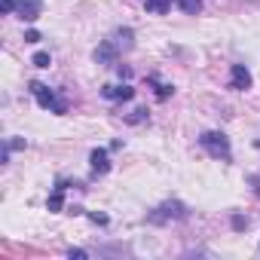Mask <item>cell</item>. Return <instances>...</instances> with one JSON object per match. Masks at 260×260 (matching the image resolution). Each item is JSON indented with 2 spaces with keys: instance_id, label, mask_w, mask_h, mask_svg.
<instances>
[{
  "instance_id": "6",
  "label": "cell",
  "mask_w": 260,
  "mask_h": 260,
  "mask_svg": "<svg viewBox=\"0 0 260 260\" xmlns=\"http://www.w3.org/2000/svg\"><path fill=\"white\" fill-rule=\"evenodd\" d=\"M230 86L239 89V92L251 89V71H248L245 64H233V71H230Z\"/></svg>"
},
{
  "instance_id": "5",
  "label": "cell",
  "mask_w": 260,
  "mask_h": 260,
  "mask_svg": "<svg viewBox=\"0 0 260 260\" xmlns=\"http://www.w3.org/2000/svg\"><path fill=\"white\" fill-rule=\"evenodd\" d=\"M119 46H116V40H104V43H98V49H95V61L98 64H116V58H119Z\"/></svg>"
},
{
  "instance_id": "22",
  "label": "cell",
  "mask_w": 260,
  "mask_h": 260,
  "mask_svg": "<svg viewBox=\"0 0 260 260\" xmlns=\"http://www.w3.org/2000/svg\"><path fill=\"white\" fill-rule=\"evenodd\" d=\"M4 13H16V0H4Z\"/></svg>"
},
{
  "instance_id": "4",
  "label": "cell",
  "mask_w": 260,
  "mask_h": 260,
  "mask_svg": "<svg viewBox=\"0 0 260 260\" xmlns=\"http://www.w3.org/2000/svg\"><path fill=\"white\" fill-rule=\"evenodd\" d=\"M43 13V0H16V16L25 22H37Z\"/></svg>"
},
{
  "instance_id": "10",
  "label": "cell",
  "mask_w": 260,
  "mask_h": 260,
  "mask_svg": "<svg viewBox=\"0 0 260 260\" xmlns=\"http://www.w3.org/2000/svg\"><path fill=\"white\" fill-rule=\"evenodd\" d=\"M0 251H4V254H19V257H37V254H40V251H34V248L13 245V242H0Z\"/></svg>"
},
{
  "instance_id": "20",
  "label": "cell",
  "mask_w": 260,
  "mask_h": 260,
  "mask_svg": "<svg viewBox=\"0 0 260 260\" xmlns=\"http://www.w3.org/2000/svg\"><path fill=\"white\" fill-rule=\"evenodd\" d=\"M7 147H10V150H22L25 141H22V138H13V141H7Z\"/></svg>"
},
{
  "instance_id": "21",
  "label": "cell",
  "mask_w": 260,
  "mask_h": 260,
  "mask_svg": "<svg viewBox=\"0 0 260 260\" xmlns=\"http://www.w3.org/2000/svg\"><path fill=\"white\" fill-rule=\"evenodd\" d=\"M116 71H119V77H122V80H128V77H132V68H125V64H119Z\"/></svg>"
},
{
  "instance_id": "12",
  "label": "cell",
  "mask_w": 260,
  "mask_h": 260,
  "mask_svg": "<svg viewBox=\"0 0 260 260\" xmlns=\"http://www.w3.org/2000/svg\"><path fill=\"white\" fill-rule=\"evenodd\" d=\"M132 37H135V31H132V28H119V31L113 34V40H116V46H119V49H132Z\"/></svg>"
},
{
  "instance_id": "24",
  "label": "cell",
  "mask_w": 260,
  "mask_h": 260,
  "mask_svg": "<svg viewBox=\"0 0 260 260\" xmlns=\"http://www.w3.org/2000/svg\"><path fill=\"white\" fill-rule=\"evenodd\" d=\"M251 184H254V193L260 196V175H251Z\"/></svg>"
},
{
  "instance_id": "17",
  "label": "cell",
  "mask_w": 260,
  "mask_h": 260,
  "mask_svg": "<svg viewBox=\"0 0 260 260\" xmlns=\"http://www.w3.org/2000/svg\"><path fill=\"white\" fill-rule=\"evenodd\" d=\"M245 226H248V217H242V214H233V230H236V233H242Z\"/></svg>"
},
{
  "instance_id": "19",
  "label": "cell",
  "mask_w": 260,
  "mask_h": 260,
  "mask_svg": "<svg viewBox=\"0 0 260 260\" xmlns=\"http://www.w3.org/2000/svg\"><path fill=\"white\" fill-rule=\"evenodd\" d=\"M25 43H40V31H28L25 34Z\"/></svg>"
},
{
  "instance_id": "11",
  "label": "cell",
  "mask_w": 260,
  "mask_h": 260,
  "mask_svg": "<svg viewBox=\"0 0 260 260\" xmlns=\"http://www.w3.org/2000/svg\"><path fill=\"white\" fill-rule=\"evenodd\" d=\"M144 10L153 16H166L172 10V0H144Z\"/></svg>"
},
{
  "instance_id": "2",
  "label": "cell",
  "mask_w": 260,
  "mask_h": 260,
  "mask_svg": "<svg viewBox=\"0 0 260 260\" xmlns=\"http://www.w3.org/2000/svg\"><path fill=\"white\" fill-rule=\"evenodd\" d=\"M199 144L208 150V156H214V159H223V162H230L233 159V153H230V138L223 135V132H205L202 138H199Z\"/></svg>"
},
{
  "instance_id": "18",
  "label": "cell",
  "mask_w": 260,
  "mask_h": 260,
  "mask_svg": "<svg viewBox=\"0 0 260 260\" xmlns=\"http://www.w3.org/2000/svg\"><path fill=\"white\" fill-rule=\"evenodd\" d=\"M89 220H92V223H101V226H104V223H107V214H98V211H92V214H89Z\"/></svg>"
},
{
  "instance_id": "7",
  "label": "cell",
  "mask_w": 260,
  "mask_h": 260,
  "mask_svg": "<svg viewBox=\"0 0 260 260\" xmlns=\"http://www.w3.org/2000/svg\"><path fill=\"white\" fill-rule=\"evenodd\" d=\"M101 95H104L107 101H132V98H135V89L128 86V83H122V86H104Z\"/></svg>"
},
{
  "instance_id": "16",
  "label": "cell",
  "mask_w": 260,
  "mask_h": 260,
  "mask_svg": "<svg viewBox=\"0 0 260 260\" xmlns=\"http://www.w3.org/2000/svg\"><path fill=\"white\" fill-rule=\"evenodd\" d=\"M31 61H34V68H49V61H52V58H49V52H37Z\"/></svg>"
},
{
  "instance_id": "15",
  "label": "cell",
  "mask_w": 260,
  "mask_h": 260,
  "mask_svg": "<svg viewBox=\"0 0 260 260\" xmlns=\"http://www.w3.org/2000/svg\"><path fill=\"white\" fill-rule=\"evenodd\" d=\"M181 10H184L187 16H196V13L202 10V0H181Z\"/></svg>"
},
{
  "instance_id": "1",
  "label": "cell",
  "mask_w": 260,
  "mask_h": 260,
  "mask_svg": "<svg viewBox=\"0 0 260 260\" xmlns=\"http://www.w3.org/2000/svg\"><path fill=\"white\" fill-rule=\"evenodd\" d=\"M31 95L37 98V104L43 107V110H52V113H68V101L64 98H58L49 86H43L40 80H31Z\"/></svg>"
},
{
  "instance_id": "9",
  "label": "cell",
  "mask_w": 260,
  "mask_h": 260,
  "mask_svg": "<svg viewBox=\"0 0 260 260\" xmlns=\"http://www.w3.org/2000/svg\"><path fill=\"white\" fill-rule=\"evenodd\" d=\"M68 187H71L68 181H58V184H55V190H52V196L46 199V208H49L52 214H58V211L64 208V190H68Z\"/></svg>"
},
{
  "instance_id": "3",
  "label": "cell",
  "mask_w": 260,
  "mask_h": 260,
  "mask_svg": "<svg viewBox=\"0 0 260 260\" xmlns=\"http://www.w3.org/2000/svg\"><path fill=\"white\" fill-rule=\"evenodd\" d=\"M190 211H187V205L184 202H175V199H169V202H162L159 208H153L150 211V223H169V220H184Z\"/></svg>"
},
{
  "instance_id": "8",
  "label": "cell",
  "mask_w": 260,
  "mask_h": 260,
  "mask_svg": "<svg viewBox=\"0 0 260 260\" xmlns=\"http://www.w3.org/2000/svg\"><path fill=\"white\" fill-rule=\"evenodd\" d=\"M89 162H92V172H95V175H107V172H110V156H107L104 147H95V150L89 153Z\"/></svg>"
},
{
  "instance_id": "23",
  "label": "cell",
  "mask_w": 260,
  "mask_h": 260,
  "mask_svg": "<svg viewBox=\"0 0 260 260\" xmlns=\"http://www.w3.org/2000/svg\"><path fill=\"white\" fill-rule=\"evenodd\" d=\"M68 257H86V251H83V248H71Z\"/></svg>"
},
{
  "instance_id": "13",
  "label": "cell",
  "mask_w": 260,
  "mask_h": 260,
  "mask_svg": "<svg viewBox=\"0 0 260 260\" xmlns=\"http://www.w3.org/2000/svg\"><path fill=\"white\" fill-rule=\"evenodd\" d=\"M147 83H150V86H153V89H156V98H159V101H166V98H172V92H175V89H172V86H166V83H159V80H156V77H153V74H150V77H147Z\"/></svg>"
},
{
  "instance_id": "14",
  "label": "cell",
  "mask_w": 260,
  "mask_h": 260,
  "mask_svg": "<svg viewBox=\"0 0 260 260\" xmlns=\"http://www.w3.org/2000/svg\"><path fill=\"white\" fill-rule=\"evenodd\" d=\"M144 119H150V110H147V107H135L132 113L125 116V122H132V125H138V122H144Z\"/></svg>"
}]
</instances>
